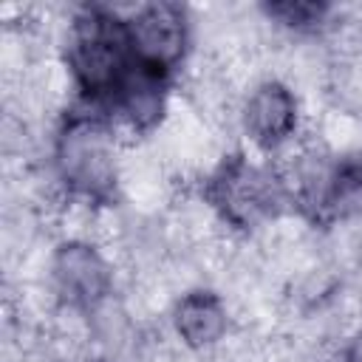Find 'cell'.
<instances>
[{"instance_id":"obj_3","label":"cell","mask_w":362,"mask_h":362,"mask_svg":"<svg viewBox=\"0 0 362 362\" xmlns=\"http://www.w3.org/2000/svg\"><path fill=\"white\" fill-rule=\"evenodd\" d=\"M204 198L235 229H255L294 206L286 178L272 164H252L243 153L223 156L204 181Z\"/></svg>"},{"instance_id":"obj_9","label":"cell","mask_w":362,"mask_h":362,"mask_svg":"<svg viewBox=\"0 0 362 362\" xmlns=\"http://www.w3.org/2000/svg\"><path fill=\"white\" fill-rule=\"evenodd\" d=\"M263 11L269 17H274L277 23H283L286 28L308 31V28H317L320 23H325L331 6L314 3V0H283V3H266Z\"/></svg>"},{"instance_id":"obj_6","label":"cell","mask_w":362,"mask_h":362,"mask_svg":"<svg viewBox=\"0 0 362 362\" xmlns=\"http://www.w3.org/2000/svg\"><path fill=\"white\" fill-rule=\"evenodd\" d=\"M51 277L59 300L68 308L90 311L96 308L113 286V274L107 260L82 240H68L57 249L51 263Z\"/></svg>"},{"instance_id":"obj_8","label":"cell","mask_w":362,"mask_h":362,"mask_svg":"<svg viewBox=\"0 0 362 362\" xmlns=\"http://www.w3.org/2000/svg\"><path fill=\"white\" fill-rule=\"evenodd\" d=\"M173 322L189 348H206L226 334V308L215 291L198 288L178 300Z\"/></svg>"},{"instance_id":"obj_4","label":"cell","mask_w":362,"mask_h":362,"mask_svg":"<svg viewBox=\"0 0 362 362\" xmlns=\"http://www.w3.org/2000/svg\"><path fill=\"white\" fill-rule=\"evenodd\" d=\"M294 206L314 223L362 218V150L308 175L294 192Z\"/></svg>"},{"instance_id":"obj_7","label":"cell","mask_w":362,"mask_h":362,"mask_svg":"<svg viewBox=\"0 0 362 362\" xmlns=\"http://www.w3.org/2000/svg\"><path fill=\"white\" fill-rule=\"evenodd\" d=\"M243 127L263 150H272V147L283 144L291 136V130L297 127V99H294V93L277 79L260 82L252 90V96L246 99Z\"/></svg>"},{"instance_id":"obj_5","label":"cell","mask_w":362,"mask_h":362,"mask_svg":"<svg viewBox=\"0 0 362 362\" xmlns=\"http://www.w3.org/2000/svg\"><path fill=\"white\" fill-rule=\"evenodd\" d=\"M130 42L141 59V65L167 79L181 65L189 42L187 28V11L178 3H150L136 8V14L127 17Z\"/></svg>"},{"instance_id":"obj_1","label":"cell","mask_w":362,"mask_h":362,"mask_svg":"<svg viewBox=\"0 0 362 362\" xmlns=\"http://www.w3.org/2000/svg\"><path fill=\"white\" fill-rule=\"evenodd\" d=\"M68 68L85 107L113 119L122 116L133 130L161 122L167 79L150 74L127 31V17L107 6H85L68 31Z\"/></svg>"},{"instance_id":"obj_10","label":"cell","mask_w":362,"mask_h":362,"mask_svg":"<svg viewBox=\"0 0 362 362\" xmlns=\"http://www.w3.org/2000/svg\"><path fill=\"white\" fill-rule=\"evenodd\" d=\"M342 362H362V334H356L345 351V359Z\"/></svg>"},{"instance_id":"obj_2","label":"cell","mask_w":362,"mask_h":362,"mask_svg":"<svg viewBox=\"0 0 362 362\" xmlns=\"http://www.w3.org/2000/svg\"><path fill=\"white\" fill-rule=\"evenodd\" d=\"M54 164L62 187L88 204H113L116 201V153L110 136V119L82 107L65 116L57 144Z\"/></svg>"}]
</instances>
